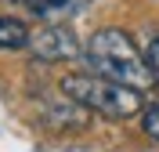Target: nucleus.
<instances>
[{"label": "nucleus", "instance_id": "6", "mask_svg": "<svg viewBox=\"0 0 159 152\" xmlns=\"http://www.w3.org/2000/svg\"><path fill=\"white\" fill-rule=\"evenodd\" d=\"M141 127H145V134H148L152 141H159V101L145 105V112H141Z\"/></svg>", "mask_w": 159, "mask_h": 152}, {"label": "nucleus", "instance_id": "5", "mask_svg": "<svg viewBox=\"0 0 159 152\" xmlns=\"http://www.w3.org/2000/svg\"><path fill=\"white\" fill-rule=\"evenodd\" d=\"M33 33L22 25L18 18H4L0 15V51H18V47H29Z\"/></svg>", "mask_w": 159, "mask_h": 152}, {"label": "nucleus", "instance_id": "4", "mask_svg": "<svg viewBox=\"0 0 159 152\" xmlns=\"http://www.w3.org/2000/svg\"><path fill=\"white\" fill-rule=\"evenodd\" d=\"M90 0H25V7L36 15V18H47V22H58V18H69L76 11H83Z\"/></svg>", "mask_w": 159, "mask_h": 152}, {"label": "nucleus", "instance_id": "2", "mask_svg": "<svg viewBox=\"0 0 159 152\" xmlns=\"http://www.w3.org/2000/svg\"><path fill=\"white\" fill-rule=\"evenodd\" d=\"M61 94L83 105L87 112H98L105 120H134L145 112V98L138 87L105 80L98 72H69L61 80Z\"/></svg>", "mask_w": 159, "mask_h": 152}, {"label": "nucleus", "instance_id": "7", "mask_svg": "<svg viewBox=\"0 0 159 152\" xmlns=\"http://www.w3.org/2000/svg\"><path fill=\"white\" fill-rule=\"evenodd\" d=\"M145 58H148V65H152V72L159 76V36L148 44V51H145Z\"/></svg>", "mask_w": 159, "mask_h": 152}, {"label": "nucleus", "instance_id": "3", "mask_svg": "<svg viewBox=\"0 0 159 152\" xmlns=\"http://www.w3.org/2000/svg\"><path fill=\"white\" fill-rule=\"evenodd\" d=\"M33 54L40 62H72V58H83V51H80V40L72 36V29L65 25H43V29L33 33L29 40Z\"/></svg>", "mask_w": 159, "mask_h": 152}, {"label": "nucleus", "instance_id": "1", "mask_svg": "<svg viewBox=\"0 0 159 152\" xmlns=\"http://www.w3.org/2000/svg\"><path fill=\"white\" fill-rule=\"evenodd\" d=\"M83 62H87L90 72L116 80V83H127V87H138V91H145L159 80L152 72L148 58L134 47V40L123 29H98L83 47Z\"/></svg>", "mask_w": 159, "mask_h": 152}]
</instances>
